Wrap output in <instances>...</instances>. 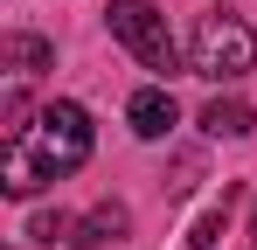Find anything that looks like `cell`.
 Returning <instances> with one entry per match:
<instances>
[{"mask_svg": "<svg viewBox=\"0 0 257 250\" xmlns=\"http://www.w3.org/2000/svg\"><path fill=\"white\" fill-rule=\"evenodd\" d=\"M90 160V111L84 104H70V97H56L35 111V125H21L14 139H7V160H0V188L21 202V195H35L49 181H63V174H77Z\"/></svg>", "mask_w": 257, "mask_h": 250, "instance_id": "1", "label": "cell"}, {"mask_svg": "<svg viewBox=\"0 0 257 250\" xmlns=\"http://www.w3.org/2000/svg\"><path fill=\"white\" fill-rule=\"evenodd\" d=\"M257 63V35L236 21V14H202L195 21V42H188V70L209 83H229Z\"/></svg>", "mask_w": 257, "mask_h": 250, "instance_id": "2", "label": "cell"}, {"mask_svg": "<svg viewBox=\"0 0 257 250\" xmlns=\"http://www.w3.org/2000/svg\"><path fill=\"white\" fill-rule=\"evenodd\" d=\"M104 21H111V35L125 42L146 70H160V77H174V70H181L174 35H167V21H160V7H153V0H111V7H104Z\"/></svg>", "mask_w": 257, "mask_h": 250, "instance_id": "3", "label": "cell"}, {"mask_svg": "<svg viewBox=\"0 0 257 250\" xmlns=\"http://www.w3.org/2000/svg\"><path fill=\"white\" fill-rule=\"evenodd\" d=\"M125 118H132V132H139V139H167L174 125H181V104H174L167 83H153V90H132Z\"/></svg>", "mask_w": 257, "mask_h": 250, "instance_id": "4", "label": "cell"}, {"mask_svg": "<svg viewBox=\"0 0 257 250\" xmlns=\"http://www.w3.org/2000/svg\"><path fill=\"white\" fill-rule=\"evenodd\" d=\"M250 125H257V111L243 97H215L209 111H202V132H209V139H243Z\"/></svg>", "mask_w": 257, "mask_h": 250, "instance_id": "5", "label": "cell"}, {"mask_svg": "<svg viewBox=\"0 0 257 250\" xmlns=\"http://www.w3.org/2000/svg\"><path fill=\"white\" fill-rule=\"evenodd\" d=\"M111 236H125V208L118 202L90 208L84 222H77V236H70V250H97V243H111Z\"/></svg>", "mask_w": 257, "mask_h": 250, "instance_id": "6", "label": "cell"}, {"mask_svg": "<svg viewBox=\"0 0 257 250\" xmlns=\"http://www.w3.org/2000/svg\"><path fill=\"white\" fill-rule=\"evenodd\" d=\"M0 63H7L14 77H35V70H49V63H56V49H49V42H35V35H7V42H0Z\"/></svg>", "mask_w": 257, "mask_h": 250, "instance_id": "7", "label": "cell"}, {"mask_svg": "<svg viewBox=\"0 0 257 250\" xmlns=\"http://www.w3.org/2000/svg\"><path fill=\"white\" fill-rule=\"evenodd\" d=\"M28 236H35V243H70V236H77V222H70L63 208H49V215H35V222H28Z\"/></svg>", "mask_w": 257, "mask_h": 250, "instance_id": "8", "label": "cell"}]
</instances>
